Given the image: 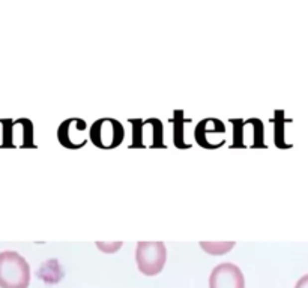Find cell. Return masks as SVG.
I'll list each match as a JSON object with an SVG mask.
<instances>
[{
    "mask_svg": "<svg viewBox=\"0 0 308 288\" xmlns=\"http://www.w3.org/2000/svg\"><path fill=\"white\" fill-rule=\"evenodd\" d=\"M143 125H150L152 126V149H166L167 146L164 144V128L163 122L160 119H147L143 122Z\"/></svg>",
    "mask_w": 308,
    "mask_h": 288,
    "instance_id": "9",
    "label": "cell"
},
{
    "mask_svg": "<svg viewBox=\"0 0 308 288\" xmlns=\"http://www.w3.org/2000/svg\"><path fill=\"white\" fill-rule=\"evenodd\" d=\"M235 246V242H200V248L210 255H224Z\"/></svg>",
    "mask_w": 308,
    "mask_h": 288,
    "instance_id": "11",
    "label": "cell"
},
{
    "mask_svg": "<svg viewBox=\"0 0 308 288\" xmlns=\"http://www.w3.org/2000/svg\"><path fill=\"white\" fill-rule=\"evenodd\" d=\"M230 123L233 126V144L232 149H265V129L263 123L259 119H230Z\"/></svg>",
    "mask_w": 308,
    "mask_h": 288,
    "instance_id": "4",
    "label": "cell"
},
{
    "mask_svg": "<svg viewBox=\"0 0 308 288\" xmlns=\"http://www.w3.org/2000/svg\"><path fill=\"white\" fill-rule=\"evenodd\" d=\"M295 288H308V275H304L295 285Z\"/></svg>",
    "mask_w": 308,
    "mask_h": 288,
    "instance_id": "16",
    "label": "cell"
},
{
    "mask_svg": "<svg viewBox=\"0 0 308 288\" xmlns=\"http://www.w3.org/2000/svg\"><path fill=\"white\" fill-rule=\"evenodd\" d=\"M30 266L15 251L0 252V288H27Z\"/></svg>",
    "mask_w": 308,
    "mask_h": 288,
    "instance_id": "1",
    "label": "cell"
},
{
    "mask_svg": "<svg viewBox=\"0 0 308 288\" xmlns=\"http://www.w3.org/2000/svg\"><path fill=\"white\" fill-rule=\"evenodd\" d=\"M122 242H97V246L103 251V252H105V254H113V252H116L117 249H120L122 248Z\"/></svg>",
    "mask_w": 308,
    "mask_h": 288,
    "instance_id": "15",
    "label": "cell"
},
{
    "mask_svg": "<svg viewBox=\"0 0 308 288\" xmlns=\"http://www.w3.org/2000/svg\"><path fill=\"white\" fill-rule=\"evenodd\" d=\"M89 138L95 147L101 150H111L123 143L125 129L119 120L113 117H101L92 123Z\"/></svg>",
    "mask_w": 308,
    "mask_h": 288,
    "instance_id": "3",
    "label": "cell"
},
{
    "mask_svg": "<svg viewBox=\"0 0 308 288\" xmlns=\"http://www.w3.org/2000/svg\"><path fill=\"white\" fill-rule=\"evenodd\" d=\"M209 288H245L244 273L233 263H221L209 276Z\"/></svg>",
    "mask_w": 308,
    "mask_h": 288,
    "instance_id": "6",
    "label": "cell"
},
{
    "mask_svg": "<svg viewBox=\"0 0 308 288\" xmlns=\"http://www.w3.org/2000/svg\"><path fill=\"white\" fill-rule=\"evenodd\" d=\"M135 261L144 276H157L163 272L167 261L164 242H138L135 246Z\"/></svg>",
    "mask_w": 308,
    "mask_h": 288,
    "instance_id": "2",
    "label": "cell"
},
{
    "mask_svg": "<svg viewBox=\"0 0 308 288\" xmlns=\"http://www.w3.org/2000/svg\"><path fill=\"white\" fill-rule=\"evenodd\" d=\"M275 144L281 149L289 147V144L284 143L283 138V129H284V120H283V111H277L275 113Z\"/></svg>",
    "mask_w": 308,
    "mask_h": 288,
    "instance_id": "14",
    "label": "cell"
},
{
    "mask_svg": "<svg viewBox=\"0 0 308 288\" xmlns=\"http://www.w3.org/2000/svg\"><path fill=\"white\" fill-rule=\"evenodd\" d=\"M172 123H173V144L176 146V149H191V144L185 141V132H184L185 125L191 123V119H187L182 110H175Z\"/></svg>",
    "mask_w": 308,
    "mask_h": 288,
    "instance_id": "8",
    "label": "cell"
},
{
    "mask_svg": "<svg viewBox=\"0 0 308 288\" xmlns=\"http://www.w3.org/2000/svg\"><path fill=\"white\" fill-rule=\"evenodd\" d=\"M86 128H88V123L85 119H80V117L66 119L57 128V140L65 149H69V150L82 149L88 143Z\"/></svg>",
    "mask_w": 308,
    "mask_h": 288,
    "instance_id": "5",
    "label": "cell"
},
{
    "mask_svg": "<svg viewBox=\"0 0 308 288\" xmlns=\"http://www.w3.org/2000/svg\"><path fill=\"white\" fill-rule=\"evenodd\" d=\"M225 132V125L216 119V117H207L203 119L194 129V138L197 141V144L203 149H209V135H215V134H224Z\"/></svg>",
    "mask_w": 308,
    "mask_h": 288,
    "instance_id": "7",
    "label": "cell"
},
{
    "mask_svg": "<svg viewBox=\"0 0 308 288\" xmlns=\"http://www.w3.org/2000/svg\"><path fill=\"white\" fill-rule=\"evenodd\" d=\"M0 123H2V126H3V137H2V144H0V147H3V149L15 147V144H14V120L0 119Z\"/></svg>",
    "mask_w": 308,
    "mask_h": 288,
    "instance_id": "12",
    "label": "cell"
},
{
    "mask_svg": "<svg viewBox=\"0 0 308 288\" xmlns=\"http://www.w3.org/2000/svg\"><path fill=\"white\" fill-rule=\"evenodd\" d=\"M15 123L21 128V144L20 146L23 149H35L36 144L33 140V123L26 117L15 120Z\"/></svg>",
    "mask_w": 308,
    "mask_h": 288,
    "instance_id": "10",
    "label": "cell"
},
{
    "mask_svg": "<svg viewBox=\"0 0 308 288\" xmlns=\"http://www.w3.org/2000/svg\"><path fill=\"white\" fill-rule=\"evenodd\" d=\"M132 126V143L129 144L131 149H143V122L140 119H129Z\"/></svg>",
    "mask_w": 308,
    "mask_h": 288,
    "instance_id": "13",
    "label": "cell"
}]
</instances>
